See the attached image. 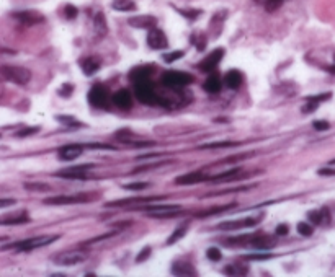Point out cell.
<instances>
[{
	"mask_svg": "<svg viewBox=\"0 0 335 277\" xmlns=\"http://www.w3.org/2000/svg\"><path fill=\"white\" fill-rule=\"evenodd\" d=\"M56 240H59V235H41V237L30 238V240H25V241H18V243H13V245H5V246H2V250L15 248L18 251H33L36 248L48 246L49 243H53Z\"/></svg>",
	"mask_w": 335,
	"mask_h": 277,
	"instance_id": "obj_1",
	"label": "cell"
},
{
	"mask_svg": "<svg viewBox=\"0 0 335 277\" xmlns=\"http://www.w3.org/2000/svg\"><path fill=\"white\" fill-rule=\"evenodd\" d=\"M139 209L147 212L149 217L152 219H170V217H177V215L183 212V209L177 204H151Z\"/></svg>",
	"mask_w": 335,
	"mask_h": 277,
	"instance_id": "obj_2",
	"label": "cell"
},
{
	"mask_svg": "<svg viewBox=\"0 0 335 277\" xmlns=\"http://www.w3.org/2000/svg\"><path fill=\"white\" fill-rule=\"evenodd\" d=\"M134 95L144 105H157V96H159L156 92V87L152 85L149 78L134 82Z\"/></svg>",
	"mask_w": 335,
	"mask_h": 277,
	"instance_id": "obj_3",
	"label": "cell"
},
{
	"mask_svg": "<svg viewBox=\"0 0 335 277\" xmlns=\"http://www.w3.org/2000/svg\"><path fill=\"white\" fill-rule=\"evenodd\" d=\"M3 78L17 85H26L31 80V72L25 67H18V65H2L0 67Z\"/></svg>",
	"mask_w": 335,
	"mask_h": 277,
	"instance_id": "obj_4",
	"label": "cell"
},
{
	"mask_svg": "<svg viewBox=\"0 0 335 277\" xmlns=\"http://www.w3.org/2000/svg\"><path fill=\"white\" fill-rule=\"evenodd\" d=\"M87 251L85 250H69L64 253H59L53 258V262L60 267H69V266H76L80 264L87 259Z\"/></svg>",
	"mask_w": 335,
	"mask_h": 277,
	"instance_id": "obj_5",
	"label": "cell"
},
{
	"mask_svg": "<svg viewBox=\"0 0 335 277\" xmlns=\"http://www.w3.org/2000/svg\"><path fill=\"white\" fill-rule=\"evenodd\" d=\"M192 82H193V77L190 74H187V72H177V70H170V72H165L164 75H162V83H164L165 87L172 88V90L188 87Z\"/></svg>",
	"mask_w": 335,
	"mask_h": 277,
	"instance_id": "obj_6",
	"label": "cell"
},
{
	"mask_svg": "<svg viewBox=\"0 0 335 277\" xmlns=\"http://www.w3.org/2000/svg\"><path fill=\"white\" fill-rule=\"evenodd\" d=\"M94 197L87 194H76V196H53L44 199L46 205H72V204H85Z\"/></svg>",
	"mask_w": 335,
	"mask_h": 277,
	"instance_id": "obj_7",
	"label": "cell"
},
{
	"mask_svg": "<svg viewBox=\"0 0 335 277\" xmlns=\"http://www.w3.org/2000/svg\"><path fill=\"white\" fill-rule=\"evenodd\" d=\"M224 54H226V51L222 49V48L215 49L211 54L208 55V57H204V60H201V62L198 64V69L203 70V72L211 74L213 70H215V69L217 67V65H219V62L222 60V57H224Z\"/></svg>",
	"mask_w": 335,
	"mask_h": 277,
	"instance_id": "obj_8",
	"label": "cell"
},
{
	"mask_svg": "<svg viewBox=\"0 0 335 277\" xmlns=\"http://www.w3.org/2000/svg\"><path fill=\"white\" fill-rule=\"evenodd\" d=\"M147 46L151 49H156V51H162V49L169 48V41H167L165 33L159 30V28H152V30H149Z\"/></svg>",
	"mask_w": 335,
	"mask_h": 277,
	"instance_id": "obj_9",
	"label": "cell"
},
{
	"mask_svg": "<svg viewBox=\"0 0 335 277\" xmlns=\"http://www.w3.org/2000/svg\"><path fill=\"white\" fill-rule=\"evenodd\" d=\"M88 103L95 108H106L108 106V90L101 85H95L88 92Z\"/></svg>",
	"mask_w": 335,
	"mask_h": 277,
	"instance_id": "obj_10",
	"label": "cell"
},
{
	"mask_svg": "<svg viewBox=\"0 0 335 277\" xmlns=\"http://www.w3.org/2000/svg\"><path fill=\"white\" fill-rule=\"evenodd\" d=\"M240 238L244 241H247L249 245L258 248V250H268V248L275 246V240H273L272 237H268V235L257 233V235H250V237H240Z\"/></svg>",
	"mask_w": 335,
	"mask_h": 277,
	"instance_id": "obj_11",
	"label": "cell"
},
{
	"mask_svg": "<svg viewBox=\"0 0 335 277\" xmlns=\"http://www.w3.org/2000/svg\"><path fill=\"white\" fill-rule=\"evenodd\" d=\"M113 103L115 106H118L119 110L123 111H128L133 108V95L129 93V90H126V88H121V90H118L116 93H113Z\"/></svg>",
	"mask_w": 335,
	"mask_h": 277,
	"instance_id": "obj_12",
	"label": "cell"
},
{
	"mask_svg": "<svg viewBox=\"0 0 335 277\" xmlns=\"http://www.w3.org/2000/svg\"><path fill=\"white\" fill-rule=\"evenodd\" d=\"M13 18H17L18 21L23 25H38V23L44 21V17L38 12L33 10H25V12H17L13 13Z\"/></svg>",
	"mask_w": 335,
	"mask_h": 277,
	"instance_id": "obj_13",
	"label": "cell"
},
{
	"mask_svg": "<svg viewBox=\"0 0 335 277\" xmlns=\"http://www.w3.org/2000/svg\"><path fill=\"white\" fill-rule=\"evenodd\" d=\"M82 145H77V144H69L66 147H60L59 148V158L64 162H72L79 158L82 155Z\"/></svg>",
	"mask_w": 335,
	"mask_h": 277,
	"instance_id": "obj_14",
	"label": "cell"
},
{
	"mask_svg": "<svg viewBox=\"0 0 335 277\" xmlns=\"http://www.w3.org/2000/svg\"><path fill=\"white\" fill-rule=\"evenodd\" d=\"M263 217H258V219H244V220H232V222H224L221 223L217 228L221 230H240V228H245V227H254V225H257L258 222H262Z\"/></svg>",
	"mask_w": 335,
	"mask_h": 277,
	"instance_id": "obj_15",
	"label": "cell"
},
{
	"mask_svg": "<svg viewBox=\"0 0 335 277\" xmlns=\"http://www.w3.org/2000/svg\"><path fill=\"white\" fill-rule=\"evenodd\" d=\"M165 196H154V197H129V199H121V201H115V203L106 204L108 207H121V205H126V204H146V203H154V201H164Z\"/></svg>",
	"mask_w": 335,
	"mask_h": 277,
	"instance_id": "obj_16",
	"label": "cell"
},
{
	"mask_svg": "<svg viewBox=\"0 0 335 277\" xmlns=\"http://www.w3.org/2000/svg\"><path fill=\"white\" fill-rule=\"evenodd\" d=\"M308 219L314 225H329L330 223V210L327 207H320L317 210H311Z\"/></svg>",
	"mask_w": 335,
	"mask_h": 277,
	"instance_id": "obj_17",
	"label": "cell"
},
{
	"mask_svg": "<svg viewBox=\"0 0 335 277\" xmlns=\"http://www.w3.org/2000/svg\"><path fill=\"white\" fill-rule=\"evenodd\" d=\"M172 274H175V276H197L198 272L193 267L192 262L178 259L172 264Z\"/></svg>",
	"mask_w": 335,
	"mask_h": 277,
	"instance_id": "obj_18",
	"label": "cell"
},
{
	"mask_svg": "<svg viewBox=\"0 0 335 277\" xmlns=\"http://www.w3.org/2000/svg\"><path fill=\"white\" fill-rule=\"evenodd\" d=\"M152 72H154V69H152L151 65H139V67L133 69L131 72H129V80L133 83L139 82V80H146V78H151Z\"/></svg>",
	"mask_w": 335,
	"mask_h": 277,
	"instance_id": "obj_19",
	"label": "cell"
},
{
	"mask_svg": "<svg viewBox=\"0 0 335 277\" xmlns=\"http://www.w3.org/2000/svg\"><path fill=\"white\" fill-rule=\"evenodd\" d=\"M156 23L157 20L154 17L151 15H142V17H134L129 20V25L134 26V28H146V30H152V28H156Z\"/></svg>",
	"mask_w": 335,
	"mask_h": 277,
	"instance_id": "obj_20",
	"label": "cell"
},
{
	"mask_svg": "<svg viewBox=\"0 0 335 277\" xmlns=\"http://www.w3.org/2000/svg\"><path fill=\"white\" fill-rule=\"evenodd\" d=\"M240 171H242V168L236 166V168H232V170H227L224 173H221V175H216V176L209 178V181H211V183H227V181H232V180H240V178H239Z\"/></svg>",
	"mask_w": 335,
	"mask_h": 277,
	"instance_id": "obj_21",
	"label": "cell"
},
{
	"mask_svg": "<svg viewBox=\"0 0 335 277\" xmlns=\"http://www.w3.org/2000/svg\"><path fill=\"white\" fill-rule=\"evenodd\" d=\"M221 87H222L221 77H219V75H216V74L209 75V77L206 78V82L203 83V88H204V90H206L208 93H213V95L219 93V92H221Z\"/></svg>",
	"mask_w": 335,
	"mask_h": 277,
	"instance_id": "obj_22",
	"label": "cell"
},
{
	"mask_svg": "<svg viewBox=\"0 0 335 277\" xmlns=\"http://www.w3.org/2000/svg\"><path fill=\"white\" fill-rule=\"evenodd\" d=\"M224 82L231 90H237V88L242 85V82H244V77H242V74L239 70H231V72L226 74Z\"/></svg>",
	"mask_w": 335,
	"mask_h": 277,
	"instance_id": "obj_23",
	"label": "cell"
},
{
	"mask_svg": "<svg viewBox=\"0 0 335 277\" xmlns=\"http://www.w3.org/2000/svg\"><path fill=\"white\" fill-rule=\"evenodd\" d=\"M209 178H206L203 175V173H190V175H185V176H180L177 178L175 183L177 185H197V183H201V181H206Z\"/></svg>",
	"mask_w": 335,
	"mask_h": 277,
	"instance_id": "obj_24",
	"label": "cell"
},
{
	"mask_svg": "<svg viewBox=\"0 0 335 277\" xmlns=\"http://www.w3.org/2000/svg\"><path fill=\"white\" fill-rule=\"evenodd\" d=\"M236 203H229L226 205H217V207H213V209H208V210H203V212H199L197 217L198 219H204V217H211V215H216V214H222V212H227V210L231 209H236Z\"/></svg>",
	"mask_w": 335,
	"mask_h": 277,
	"instance_id": "obj_25",
	"label": "cell"
},
{
	"mask_svg": "<svg viewBox=\"0 0 335 277\" xmlns=\"http://www.w3.org/2000/svg\"><path fill=\"white\" fill-rule=\"evenodd\" d=\"M80 67L85 75H94L97 70L100 69V62L94 57H87V59H82Z\"/></svg>",
	"mask_w": 335,
	"mask_h": 277,
	"instance_id": "obj_26",
	"label": "cell"
},
{
	"mask_svg": "<svg viewBox=\"0 0 335 277\" xmlns=\"http://www.w3.org/2000/svg\"><path fill=\"white\" fill-rule=\"evenodd\" d=\"M94 28H95V33L99 37H103L106 35V31H108V28H106V20H105V15L103 13H97L95 18H94Z\"/></svg>",
	"mask_w": 335,
	"mask_h": 277,
	"instance_id": "obj_27",
	"label": "cell"
},
{
	"mask_svg": "<svg viewBox=\"0 0 335 277\" xmlns=\"http://www.w3.org/2000/svg\"><path fill=\"white\" fill-rule=\"evenodd\" d=\"M30 222V215L28 212H21L18 215H8V217L2 219V225H21Z\"/></svg>",
	"mask_w": 335,
	"mask_h": 277,
	"instance_id": "obj_28",
	"label": "cell"
},
{
	"mask_svg": "<svg viewBox=\"0 0 335 277\" xmlns=\"http://www.w3.org/2000/svg\"><path fill=\"white\" fill-rule=\"evenodd\" d=\"M111 7H113L115 10H118V12H133V10H136V3H134L133 0H113Z\"/></svg>",
	"mask_w": 335,
	"mask_h": 277,
	"instance_id": "obj_29",
	"label": "cell"
},
{
	"mask_svg": "<svg viewBox=\"0 0 335 277\" xmlns=\"http://www.w3.org/2000/svg\"><path fill=\"white\" fill-rule=\"evenodd\" d=\"M26 191H33V192H44V191H53V187L46 183H25L23 185Z\"/></svg>",
	"mask_w": 335,
	"mask_h": 277,
	"instance_id": "obj_30",
	"label": "cell"
},
{
	"mask_svg": "<svg viewBox=\"0 0 335 277\" xmlns=\"http://www.w3.org/2000/svg\"><path fill=\"white\" fill-rule=\"evenodd\" d=\"M187 230H188V225H187V223H185V225H180L178 228H175V232L172 233V237L169 238V240H167V245H175V243L178 241L180 238L185 237Z\"/></svg>",
	"mask_w": 335,
	"mask_h": 277,
	"instance_id": "obj_31",
	"label": "cell"
},
{
	"mask_svg": "<svg viewBox=\"0 0 335 277\" xmlns=\"http://www.w3.org/2000/svg\"><path fill=\"white\" fill-rule=\"evenodd\" d=\"M239 145L237 142H211V144H204L199 145V148H229V147H236Z\"/></svg>",
	"mask_w": 335,
	"mask_h": 277,
	"instance_id": "obj_32",
	"label": "cell"
},
{
	"mask_svg": "<svg viewBox=\"0 0 335 277\" xmlns=\"http://www.w3.org/2000/svg\"><path fill=\"white\" fill-rule=\"evenodd\" d=\"M192 43L197 46L198 51H203L204 46H206V36L203 33H195V35H192Z\"/></svg>",
	"mask_w": 335,
	"mask_h": 277,
	"instance_id": "obj_33",
	"label": "cell"
},
{
	"mask_svg": "<svg viewBox=\"0 0 335 277\" xmlns=\"http://www.w3.org/2000/svg\"><path fill=\"white\" fill-rule=\"evenodd\" d=\"M56 119L59 121V123H62L64 126H67V128H82L83 124L77 123V121H74V117L71 116H56Z\"/></svg>",
	"mask_w": 335,
	"mask_h": 277,
	"instance_id": "obj_34",
	"label": "cell"
},
{
	"mask_svg": "<svg viewBox=\"0 0 335 277\" xmlns=\"http://www.w3.org/2000/svg\"><path fill=\"white\" fill-rule=\"evenodd\" d=\"M297 233L302 235V237H311V235L314 233V228L311 227L309 223L301 222V223H297Z\"/></svg>",
	"mask_w": 335,
	"mask_h": 277,
	"instance_id": "obj_35",
	"label": "cell"
},
{
	"mask_svg": "<svg viewBox=\"0 0 335 277\" xmlns=\"http://www.w3.org/2000/svg\"><path fill=\"white\" fill-rule=\"evenodd\" d=\"M36 132H39V128H38V126H35V128H23L21 130H18V132H17V137H20V139H23V137H30V135H33V134H36Z\"/></svg>",
	"mask_w": 335,
	"mask_h": 277,
	"instance_id": "obj_36",
	"label": "cell"
},
{
	"mask_svg": "<svg viewBox=\"0 0 335 277\" xmlns=\"http://www.w3.org/2000/svg\"><path fill=\"white\" fill-rule=\"evenodd\" d=\"M285 0H265V8H267V12H275L278 10Z\"/></svg>",
	"mask_w": 335,
	"mask_h": 277,
	"instance_id": "obj_37",
	"label": "cell"
},
{
	"mask_svg": "<svg viewBox=\"0 0 335 277\" xmlns=\"http://www.w3.org/2000/svg\"><path fill=\"white\" fill-rule=\"evenodd\" d=\"M242 267H245V266H239V264H236V266H227L226 269H224V274H231V276H245V272L244 271H239L242 269Z\"/></svg>",
	"mask_w": 335,
	"mask_h": 277,
	"instance_id": "obj_38",
	"label": "cell"
},
{
	"mask_svg": "<svg viewBox=\"0 0 335 277\" xmlns=\"http://www.w3.org/2000/svg\"><path fill=\"white\" fill-rule=\"evenodd\" d=\"M123 187L129 191H141V189L149 187V183H129V185H124Z\"/></svg>",
	"mask_w": 335,
	"mask_h": 277,
	"instance_id": "obj_39",
	"label": "cell"
},
{
	"mask_svg": "<svg viewBox=\"0 0 335 277\" xmlns=\"http://www.w3.org/2000/svg\"><path fill=\"white\" fill-rule=\"evenodd\" d=\"M180 57H183V53H181V51H175V53L164 54V60H165V62H175V60H178Z\"/></svg>",
	"mask_w": 335,
	"mask_h": 277,
	"instance_id": "obj_40",
	"label": "cell"
},
{
	"mask_svg": "<svg viewBox=\"0 0 335 277\" xmlns=\"http://www.w3.org/2000/svg\"><path fill=\"white\" fill-rule=\"evenodd\" d=\"M206 255H208V258H209V259H211V261H219L221 259V251L219 250H217V248H215V246H213V248H209V250L206 251Z\"/></svg>",
	"mask_w": 335,
	"mask_h": 277,
	"instance_id": "obj_41",
	"label": "cell"
},
{
	"mask_svg": "<svg viewBox=\"0 0 335 277\" xmlns=\"http://www.w3.org/2000/svg\"><path fill=\"white\" fill-rule=\"evenodd\" d=\"M79 10L74 5H66V8H64V15H66V18H69V20H74V18L77 17Z\"/></svg>",
	"mask_w": 335,
	"mask_h": 277,
	"instance_id": "obj_42",
	"label": "cell"
},
{
	"mask_svg": "<svg viewBox=\"0 0 335 277\" xmlns=\"http://www.w3.org/2000/svg\"><path fill=\"white\" fill-rule=\"evenodd\" d=\"M178 12H180L183 17H187L188 20H195L197 17L201 15V12H199V10H178Z\"/></svg>",
	"mask_w": 335,
	"mask_h": 277,
	"instance_id": "obj_43",
	"label": "cell"
},
{
	"mask_svg": "<svg viewBox=\"0 0 335 277\" xmlns=\"http://www.w3.org/2000/svg\"><path fill=\"white\" fill-rule=\"evenodd\" d=\"M288 232H290V227H288L286 223H280L275 230V233L278 237H285V235H288Z\"/></svg>",
	"mask_w": 335,
	"mask_h": 277,
	"instance_id": "obj_44",
	"label": "cell"
},
{
	"mask_svg": "<svg viewBox=\"0 0 335 277\" xmlns=\"http://www.w3.org/2000/svg\"><path fill=\"white\" fill-rule=\"evenodd\" d=\"M149 255H151V246H146L141 253H139V256L136 258V261H138V262H142L144 259H147Z\"/></svg>",
	"mask_w": 335,
	"mask_h": 277,
	"instance_id": "obj_45",
	"label": "cell"
},
{
	"mask_svg": "<svg viewBox=\"0 0 335 277\" xmlns=\"http://www.w3.org/2000/svg\"><path fill=\"white\" fill-rule=\"evenodd\" d=\"M314 129L315 130H327L330 126H329V123L327 121H314Z\"/></svg>",
	"mask_w": 335,
	"mask_h": 277,
	"instance_id": "obj_46",
	"label": "cell"
},
{
	"mask_svg": "<svg viewBox=\"0 0 335 277\" xmlns=\"http://www.w3.org/2000/svg\"><path fill=\"white\" fill-rule=\"evenodd\" d=\"M72 90H74L72 85H62V88H60V90H59V95L67 98V96H71V95H72Z\"/></svg>",
	"mask_w": 335,
	"mask_h": 277,
	"instance_id": "obj_47",
	"label": "cell"
},
{
	"mask_svg": "<svg viewBox=\"0 0 335 277\" xmlns=\"http://www.w3.org/2000/svg\"><path fill=\"white\" fill-rule=\"evenodd\" d=\"M247 258V259H250V261H260V259H270V258H272V255H250V256H245Z\"/></svg>",
	"mask_w": 335,
	"mask_h": 277,
	"instance_id": "obj_48",
	"label": "cell"
},
{
	"mask_svg": "<svg viewBox=\"0 0 335 277\" xmlns=\"http://www.w3.org/2000/svg\"><path fill=\"white\" fill-rule=\"evenodd\" d=\"M88 148H108V150H113L111 145H106V144H87Z\"/></svg>",
	"mask_w": 335,
	"mask_h": 277,
	"instance_id": "obj_49",
	"label": "cell"
},
{
	"mask_svg": "<svg viewBox=\"0 0 335 277\" xmlns=\"http://www.w3.org/2000/svg\"><path fill=\"white\" fill-rule=\"evenodd\" d=\"M319 175L320 176H335V170H332V168H322V170H319Z\"/></svg>",
	"mask_w": 335,
	"mask_h": 277,
	"instance_id": "obj_50",
	"label": "cell"
},
{
	"mask_svg": "<svg viewBox=\"0 0 335 277\" xmlns=\"http://www.w3.org/2000/svg\"><path fill=\"white\" fill-rule=\"evenodd\" d=\"M12 204H15V199H2L0 201V207H8V205H12Z\"/></svg>",
	"mask_w": 335,
	"mask_h": 277,
	"instance_id": "obj_51",
	"label": "cell"
},
{
	"mask_svg": "<svg viewBox=\"0 0 335 277\" xmlns=\"http://www.w3.org/2000/svg\"><path fill=\"white\" fill-rule=\"evenodd\" d=\"M327 72H330V74H335V64L332 65V67H327Z\"/></svg>",
	"mask_w": 335,
	"mask_h": 277,
	"instance_id": "obj_52",
	"label": "cell"
},
{
	"mask_svg": "<svg viewBox=\"0 0 335 277\" xmlns=\"http://www.w3.org/2000/svg\"><path fill=\"white\" fill-rule=\"evenodd\" d=\"M330 165H335V160H332V162H330Z\"/></svg>",
	"mask_w": 335,
	"mask_h": 277,
	"instance_id": "obj_53",
	"label": "cell"
}]
</instances>
